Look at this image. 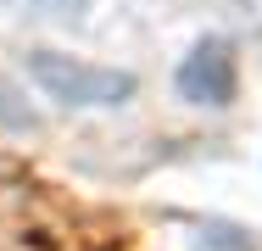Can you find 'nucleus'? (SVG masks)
<instances>
[{
  "label": "nucleus",
  "mask_w": 262,
  "mask_h": 251,
  "mask_svg": "<svg viewBox=\"0 0 262 251\" xmlns=\"http://www.w3.org/2000/svg\"><path fill=\"white\" fill-rule=\"evenodd\" d=\"M28 78L56 100V106H123L140 90L134 73L123 67H95V61H73L61 50H34L28 56Z\"/></svg>",
  "instance_id": "obj_1"
},
{
  "label": "nucleus",
  "mask_w": 262,
  "mask_h": 251,
  "mask_svg": "<svg viewBox=\"0 0 262 251\" xmlns=\"http://www.w3.org/2000/svg\"><path fill=\"white\" fill-rule=\"evenodd\" d=\"M179 95L190 100V106H229L234 100V84H240V73H234V45L229 39H195V50L179 61Z\"/></svg>",
  "instance_id": "obj_2"
},
{
  "label": "nucleus",
  "mask_w": 262,
  "mask_h": 251,
  "mask_svg": "<svg viewBox=\"0 0 262 251\" xmlns=\"http://www.w3.org/2000/svg\"><path fill=\"white\" fill-rule=\"evenodd\" d=\"M34 6H45L56 17H78V11H84V0H34Z\"/></svg>",
  "instance_id": "obj_3"
},
{
  "label": "nucleus",
  "mask_w": 262,
  "mask_h": 251,
  "mask_svg": "<svg viewBox=\"0 0 262 251\" xmlns=\"http://www.w3.org/2000/svg\"><path fill=\"white\" fill-rule=\"evenodd\" d=\"M6 6H34V0H6Z\"/></svg>",
  "instance_id": "obj_4"
}]
</instances>
